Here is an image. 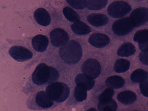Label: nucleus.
Segmentation results:
<instances>
[{"instance_id":"25","label":"nucleus","mask_w":148,"mask_h":111,"mask_svg":"<svg viewBox=\"0 0 148 111\" xmlns=\"http://www.w3.org/2000/svg\"><path fill=\"white\" fill-rule=\"evenodd\" d=\"M64 15L66 18L72 22H75L80 21V18L78 14L71 8L66 6L62 10Z\"/></svg>"},{"instance_id":"12","label":"nucleus","mask_w":148,"mask_h":111,"mask_svg":"<svg viewBox=\"0 0 148 111\" xmlns=\"http://www.w3.org/2000/svg\"><path fill=\"white\" fill-rule=\"evenodd\" d=\"M34 17L36 22L42 26H48L51 22V18L49 13L44 8L37 9L34 12Z\"/></svg>"},{"instance_id":"33","label":"nucleus","mask_w":148,"mask_h":111,"mask_svg":"<svg viewBox=\"0 0 148 111\" xmlns=\"http://www.w3.org/2000/svg\"><path fill=\"white\" fill-rule=\"evenodd\" d=\"M138 111L134 110V111Z\"/></svg>"},{"instance_id":"11","label":"nucleus","mask_w":148,"mask_h":111,"mask_svg":"<svg viewBox=\"0 0 148 111\" xmlns=\"http://www.w3.org/2000/svg\"><path fill=\"white\" fill-rule=\"evenodd\" d=\"M110 39L107 35L100 33L92 34L88 39V42L92 46L97 48H102L108 45Z\"/></svg>"},{"instance_id":"24","label":"nucleus","mask_w":148,"mask_h":111,"mask_svg":"<svg viewBox=\"0 0 148 111\" xmlns=\"http://www.w3.org/2000/svg\"><path fill=\"white\" fill-rule=\"evenodd\" d=\"M130 63L128 60L123 58L117 59L115 61L114 70L117 73H122L126 71L129 68Z\"/></svg>"},{"instance_id":"31","label":"nucleus","mask_w":148,"mask_h":111,"mask_svg":"<svg viewBox=\"0 0 148 111\" xmlns=\"http://www.w3.org/2000/svg\"><path fill=\"white\" fill-rule=\"evenodd\" d=\"M86 111H97L94 108H90L87 110Z\"/></svg>"},{"instance_id":"34","label":"nucleus","mask_w":148,"mask_h":111,"mask_svg":"<svg viewBox=\"0 0 148 111\" xmlns=\"http://www.w3.org/2000/svg\"></svg>"},{"instance_id":"15","label":"nucleus","mask_w":148,"mask_h":111,"mask_svg":"<svg viewBox=\"0 0 148 111\" xmlns=\"http://www.w3.org/2000/svg\"><path fill=\"white\" fill-rule=\"evenodd\" d=\"M87 20L92 25L95 27H100L107 24L109 19L107 16L105 14L92 13L88 16Z\"/></svg>"},{"instance_id":"17","label":"nucleus","mask_w":148,"mask_h":111,"mask_svg":"<svg viewBox=\"0 0 148 111\" xmlns=\"http://www.w3.org/2000/svg\"><path fill=\"white\" fill-rule=\"evenodd\" d=\"M71 28L75 34L80 35H86L91 31L90 27L84 22L79 21L72 24Z\"/></svg>"},{"instance_id":"6","label":"nucleus","mask_w":148,"mask_h":111,"mask_svg":"<svg viewBox=\"0 0 148 111\" xmlns=\"http://www.w3.org/2000/svg\"><path fill=\"white\" fill-rule=\"evenodd\" d=\"M134 28L129 17L118 19L113 23L112 30L117 35L123 36L130 32Z\"/></svg>"},{"instance_id":"32","label":"nucleus","mask_w":148,"mask_h":111,"mask_svg":"<svg viewBox=\"0 0 148 111\" xmlns=\"http://www.w3.org/2000/svg\"><path fill=\"white\" fill-rule=\"evenodd\" d=\"M103 111H112V110H110L107 109V110H104Z\"/></svg>"},{"instance_id":"29","label":"nucleus","mask_w":148,"mask_h":111,"mask_svg":"<svg viewBox=\"0 0 148 111\" xmlns=\"http://www.w3.org/2000/svg\"><path fill=\"white\" fill-rule=\"evenodd\" d=\"M140 88L142 94L145 96L148 97V81L143 80L140 83Z\"/></svg>"},{"instance_id":"14","label":"nucleus","mask_w":148,"mask_h":111,"mask_svg":"<svg viewBox=\"0 0 148 111\" xmlns=\"http://www.w3.org/2000/svg\"><path fill=\"white\" fill-rule=\"evenodd\" d=\"M49 41V39L46 36L39 34L33 37L32 40V44L33 47L36 51L42 52L47 49Z\"/></svg>"},{"instance_id":"16","label":"nucleus","mask_w":148,"mask_h":111,"mask_svg":"<svg viewBox=\"0 0 148 111\" xmlns=\"http://www.w3.org/2000/svg\"><path fill=\"white\" fill-rule=\"evenodd\" d=\"M117 98L118 100L121 103L128 105L134 103L136 99L137 96L134 92L126 90L119 93Z\"/></svg>"},{"instance_id":"10","label":"nucleus","mask_w":148,"mask_h":111,"mask_svg":"<svg viewBox=\"0 0 148 111\" xmlns=\"http://www.w3.org/2000/svg\"><path fill=\"white\" fill-rule=\"evenodd\" d=\"M35 101L37 106L41 109L50 108L54 104V102L49 97L44 90L40 91L36 93Z\"/></svg>"},{"instance_id":"2","label":"nucleus","mask_w":148,"mask_h":111,"mask_svg":"<svg viewBox=\"0 0 148 111\" xmlns=\"http://www.w3.org/2000/svg\"><path fill=\"white\" fill-rule=\"evenodd\" d=\"M61 58L66 63L73 64L81 59L82 54L81 47L77 41L71 40L61 46L59 50Z\"/></svg>"},{"instance_id":"26","label":"nucleus","mask_w":148,"mask_h":111,"mask_svg":"<svg viewBox=\"0 0 148 111\" xmlns=\"http://www.w3.org/2000/svg\"><path fill=\"white\" fill-rule=\"evenodd\" d=\"M107 0H86V7L91 10H99L106 6Z\"/></svg>"},{"instance_id":"22","label":"nucleus","mask_w":148,"mask_h":111,"mask_svg":"<svg viewBox=\"0 0 148 111\" xmlns=\"http://www.w3.org/2000/svg\"><path fill=\"white\" fill-rule=\"evenodd\" d=\"M74 91V97L76 100L81 102L85 100L87 96V89L85 86L81 83L76 84Z\"/></svg>"},{"instance_id":"21","label":"nucleus","mask_w":148,"mask_h":111,"mask_svg":"<svg viewBox=\"0 0 148 111\" xmlns=\"http://www.w3.org/2000/svg\"><path fill=\"white\" fill-rule=\"evenodd\" d=\"M75 81L76 84L79 83L83 84L88 90L92 88L95 84V81L93 79L81 73L77 75L75 78Z\"/></svg>"},{"instance_id":"5","label":"nucleus","mask_w":148,"mask_h":111,"mask_svg":"<svg viewBox=\"0 0 148 111\" xmlns=\"http://www.w3.org/2000/svg\"><path fill=\"white\" fill-rule=\"evenodd\" d=\"M81 69L84 74L94 79L98 77L100 74L101 66L97 60L90 58L84 62Z\"/></svg>"},{"instance_id":"19","label":"nucleus","mask_w":148,"mask_h":111,"mask_svg":"<svg viewBox=\"0 0 148 111\" xmlns=\"http://www.w3.org/2000/svg\"><path fill=\"white\" fill-rule=\"evenodd\" d=\"M125 83V81L124 79L118 75L109 77L105 81L106 86L112 88H120L124 85Z\"/></svg>"},{"instance_id":"13","label":"nucleus","mask_w":148,"mask_h":111,"mask_svg":"<svg viewBox=\"0 0 148 111\" xmlns=\"http://www.w3.org/2000/svg\"><path fill=\"white\" fill-rule=\"evenodd\" d=\"M133 40L138 43L139 48L142 51L148 50V29L140 30L134 35Z\"/></svg>"},{"instance_id":"4","label":"nucleus","mask_w":148,"mask_h":111,"mask_svg":"<svg viewBox=\"0 0 148 111\" xmlns=\"http://www.w3.org/2000/svg\"><path fill=\"white\" fill-rule=\"evenodd\" d=\"M132 10L129 4L122 1H116L110 4L107 8L108 15L114 18L122 17L128 14Z\"/></svg>"},{"instance_id":"7","label":"nucleus","mask_w":148,"mask_h":111,"mask_svg":"<svg viewBox=\"0 0 148 111\" xmlns=\"http://www.w3.org/2000/svg\"><path fill=\"white\" fill-rule=\"evenodd\" d=\"M10 56L18 62H23L32 58V52L27 48L21 46L14 45L10 47L8 51Z\"/></svg>"},{"instance_id":"3","label":"nucleus","mask_w":148,"mask_h":111,"mask_svg":"<svg viewBox=\"0 0 148 111\" xmlns=\"http://www.w3.org/2000/svg\"><path fill=\"white\" fill-rule=\"evenodd\" d=\"M45 92L51 99L54 102L61 103L69 97L70 89L65 83L56 81L48 84L45 88Z\"/></svg>"},{"instance_id":"9","label":"nucleus","mask_w":148,"mask_h":111,"mask_svg":"<svg viewBox=\"0 0 148 111\" xmlns=\"http://www.w3.org/2000/svg\"><path fill=\"white\" fill-rule=\"evenodd\" d=\"M49 36L52 45L56 47L62 46L68 42L69 39L68 33L59 28L52 30L50 33Z\"/></svg>"},{"instance_id":"23","label":"nucleus","mask_w":148,"mask_h":111,"mask_svg":"<svg viewBox=\"0 0 148 111\" xmlns=\"http://www.w3.org/2000/svg\"><path fill=\"white\" fill-rule=\"evenodd\" d=\"M130 79L135 83H139L148 79V73L141 69L135 70L131 74Z\"/></svg>"},{"instance_id":"27","label":"nucleus","mask_w":148,"mask_h":111,"mask_svg":"<svg viewBox=\"0 0 148 111\" xmlns=\"http://www.w3.org/2000/svg\"><path fill=\"white\" fill-rule=\"evenodd\" d=\"M68 3L73 8L78 10L83 9L86 7V0H66Z\"/></svg>"},{"instance_id":"18","label":"nucleus","mask_w":148,"mask_h":111,"mask_svg":"<svg viewBox=\"0 0 148 111\" xmlns=\"http://www.w3.org/2000/svg\"><path fill=\"white\" fill-rule=\"evenodd\" d=\"M136 51L135 46L129 42L121 45L117 50V55L121 57H128L134 54Z\"/></svg>"},{"instance_id":"8","label":"nucleus","mask_w":148,"mask_h":111,"mask_svg":"<svg viewBox=\"0 0 148 111\" xmlns=\"http://www.w3.org/2000/svg\"><path fill=\"white\" fill-rule=\"evenodd\" d=\"M130 19L134 27L142 26L148 20V9L140 7L134 10L131 13Z\"/></svg>"},{"instance_id":"28","label":"nucleus","mask_w":148,"mask_h":111,"mask_svg":"<svg viewBox=\"0 0 148 111\" xmlns=\"http://www.w3.org/2000/svg\"><path fill=\"white\" fill-rule=\"evenodd\" d=\"M114 94V91L112 88H107L99 96V101L112 98Z\"/></svg>"},{"instance_id":"1","label":"nucleus","mask_w":148,"mask_h":111,"mask_svg":"<svg viewBox=\"0 0 148 111\" xmlns=\"http://www.w3.org/2000/svg\"><path fill=\"white\" fill-rule=\"evenodd\" d=\"M59 77V72L56 68L42 63L36 67L32 74V79L34 84L41 86L56 82Z\"/></svg>"},{"instance_id":"30","label":"nucleus","mask_w":148,"mask_h":111,"mask_svg":"<svg viewBox=\"0 0 148 111\" xmlns=\"http://www.w3.org/2000/svg\"><path fill=\"white\" fill-rule=\"evenodd\" d=\"M139 58L143 64L148 66V50L140 52L139 55Z\"/></svg>"},{"instance_id":"20","label":"nucleus","mask_w":148,"mask_h":111,"mask_svg":"<svg viewBox=\"0 0 148 111\" xmlns=\"http://www.w3.org/2000/svg\"><path fill=\"white\" fill-rule=\"evenodd\" d=\"M117 107L116 103L112 98L99 100L98 105V108L100 111L106 109L116 111Z\"/></svg>"}]
</instances>
